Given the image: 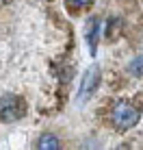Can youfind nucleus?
<instances>
[{"label":"nucleus","instance_id":"nucleus-5","mask_svg":"<svg viewBox=\"0 0 143 150\" xmlns=\"http://www.w3.org/2000/svg\"><path fill=\"white\" fill-rule=\"evenodd\" d=\"M37 148H39V150H57V148H59V139L54 137V135H50V133H46V135L39 137Z\"/></svg>","mask_w":143,"mask_h":150},{"label":"nucleus","instance_id":"nucleus-7","mask_svg":"<svg viewBox=\"0 0 143 150\" xmlns=\"http://www.w3.org/2000/svg\"><path fill=\"white\" fill-rule=\"evenodd\" d=\"M72 4H74V7H87V4L91 2V0H69Z\"/></svg>","mask_w":143,"mask_h":150},{"label":"nucleus","instance_id":"nucleus-6","mask_svg":"<svg viewBox=\"0 0 143 150\" xmlns=\"http://www.w3.org/2000/svg\"><path fill=\"white\" fill-rule=\"evenodd\" d=\"M130 72L135 76H143V57H137V59L130 63Z\"/></svg>","mask_w":143,"mask_h":150},{"label":"nucleus","instance_id":"nucleus-4","mask_svg":"<svg viewBox=\"0 0 143 150\" xmlns=\"http://www.w3.org/2000/svg\"><path fill=\"white\" fill-rule=\"evenodd\" d=\"M98 28H100L98 18H89V20H87V26H85V39H87V46H89L91 54H95V46H98Z\"/></svg>","mask_w":143,"mask_h":150},{"label":"nucleus","instance_id":"nucleus-3","mask_svg":"<svg viewBox=\"0 0 143 150\" xmlns=\"http://www.w3.org/2000/svg\"><path fill=\"white\" fill-rule=\"evenodd\" d=\"M98 83H100V68H98V65H93V68H89V70L85 72V76H83L78 100H80V102H83V100H87V98H89V96L95 91Z\"/></svg>","mask_w":143,"mask_h":150},{"label":"nucleus","instance_id":"nucleus-2","mask_svg":"<svg viewBox=\"0 0 143 150\" xmlns=\"http://www.w3.org/2000/svg\"><path fill=\"white\" fill-rule=\"evenodd\" d=\"M24 115V102L18 96H2L0 98V120L15 122Z\"/></svg>","mask_w":143,"mask_h":150},{"label":"nucleus","instance_id":"nucleus-1","mask_svg":"<svg viewBox=\"0 0 143 150\" xmlns=\"http://www.w3.org/2000/svg\"><path fill=\"white\" fill-rule=\"evenodd\" d=\"M141 113L137 107L128 105V102H119V105L113 109V115H111V120H113V124L119 131H128V128H132L137 122H139Z\"/></svg>","mask_w":143,"mask_h":150}]
</instances>
